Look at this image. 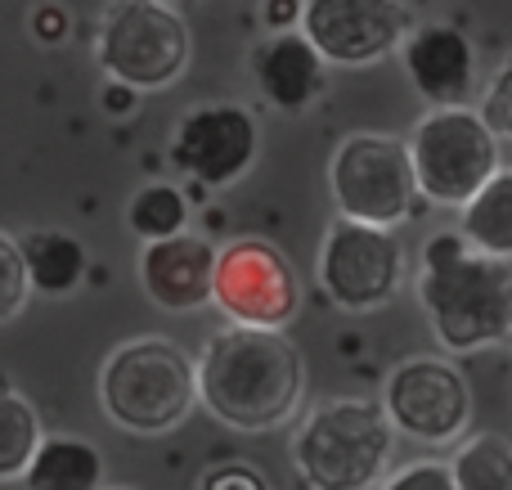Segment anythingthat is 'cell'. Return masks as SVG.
Returning <instances> with one entry per match:
<instances>
[{
  "instance_id": "21",
  "label": "cell",
  "mask_w": 512,
  "mask_h": 490,
  "mask_svg": "<svg viewBox=\"0 0 512 490\" xmlns=\"http://www.w3.org/2000/svg\"><path fill=\"white\" fill-rule=\"evenodd\" d=\"M454 477L459 490H512V446L499 432L468 437L454 450Z\"/></svg>"
},
{
  "instance_id": "16",
  "label": "cell",
  "mask_w": 512,
  "mask_h": 490,
  "mask_svg": "<svg viewBox=\"0 0 512 490\" xmlns=\"http://www.w3.org/2000/svg\"><path fill=\"white\" fill-rule=\"evenodd\" d=\"M27 490H104V455L86 437H45L32 468L23 473Z\"/></svg>"
},
{
  "instance_id": "8",
  "label": "cell",
  "mask_w": 512,
  "mask_h": 490,
  "mask_svg": "<svg viewBox=\"0 0 512 490\" xmlns=\"http://www.w3.org/2000/svg\"><path fill=\"white\" fill-rule=\"evenodd\" d=\"M319 288L346 315H364L387 306L405 279V248L396 230L337 216L319 243Z\"/></svg>"
},
{
  "instance_id": "10",
  "label": "cell",
  "mask_w": 512,
  "mask_h": 490,
  "mask_svg": "<svg viewBox=\"0 0 512 490\" xmlns=\"http://www.w3.org/2000/svg\"><path fill=\"white\" fill-rule=\"evenodd\" d=\"M301 288L288 257L265 239H234L221 248L216 266V306L230 315V324L248 329H283L297 315Z\"/></svg>"
},
{
  "instance_id": "11",
  "label": "cell",
  "mask_w": 512,
  "mask_h": 490,
  "mask_svg": "<svg viewBox=\"0 0 512 490\" xmlns=\"http://www.w3.org/2000/svg\"><path fill=\"white\" fill-rule=\"evenodd\" d=\"M256 149L261 131L243 104H198L171 135V167L207 189H225L248 176Z\"/></svg>"
},
{
  "instance_id": "1",
  "label": "cell",
  "mask_w": 512,
  "mask_h": 490,
  "mask_svg": "<svg viewBox=\"0 0 512 490\" xmlns=\"http://www.w3.org/2000/svg\"><path fill=\"white\" fill-rule=\"evenodd\" d=\"M198 396L225 428L270 432L288 423L306 396L301 351L283 338V329L225 324L203 342Z\"/></svg>"
},
{
  "instance_id": "12",
  "label": "cell",
  "mask_w": 512,
  "mask_h": 490,
  "mask_svg": "<svg viewBox=\"0 0 512 490\" xmlns=\"http://www.w3.org/2000/svg\"><path fill=\"white\" fill-rule=\"evenodd\" d=\"M301 32L328 63L364 68L405 45L414 23L405 0H306Z\"/></svg>"
},
{
  "instance_id": "9",
  "label": "cell",
  "mask_w": 512,
  "mask_h": 490,
  "mask_svg": "<svg viewBox=\"0 0 512 490\" xmlns=\"http://www.w3.org/2000/svg\"><path fill=\"white\" fill-rule=\"evenodd\" d=\"M382 405H387L396 432L423 441V446H450L472 423L468 378L450 360H436V356H418L391 369Z\"/></svg>"
},
{
  "instance_id": "2",
  "label": "cell",
  "mask_w": 512,
  "mask_h": 490,
  "mask_svg": "<svg viewBox=\"0 0 512 490\" xmlns=\"http://www.w3.org/2000/svg\"><path fill=\"white\" fill-rule=\"evenodd\" d=\"M418 302L445 351H481L512 333V261L477 252L459 230L436 234L418 266Z\"/></svg>"
},
{
  "instance_id": "26",
  "label": "cell",
  "mask_w": 512,
  "mask_h": 490,
  "mask_svg": "<svg viewBox=\"0 0 512 490\" xmlns=\"http://www.w3.org/2000/svg\"><path fill=\"white\" fill-rule=\"evenodd\" d=\"M32 36L36 41H63L68 36V14H63L59 5H41V9H32Z\"/></svg>"
},
{
  "instance_id": "19",
  "label": "cell",
  "mask_w": 512,
  "mask_h": 490,
  "mask_svg": "<svg viewBox=\"0 0 512 490\" xmlns=\"http://www.w3.org/2000/svg\"><path fill=\"white\" fill-rule=\"evenodd\" d=\"M126 225H131L144 243L176 239V234H185V225H189V194L180 185H144V189H135L131 207H126Z\"/></svg>"
},
{
  "instance_id": "27",
  "label": "cell",
  "mask_w": 512,
  "mask_h": 490,
  "mask_svg": "<svg viewBox=\"0 0 512 490\" xmlns=\"http://www.w3.org/2000/svg\"><path fill=\"white\" fill-rule=\"evenodd\" d=\"M306 14V0H265L261 5V18L270 32H292V23H301Z\"/></svg>"
},
{
  "instance_id": "15",
  "label": "cell",
  "mask_w": 512,
  "mask_h": 490,
  "mask_svg": "<svg viewBox=\"0 0 512 490\" xmlns=\"http://www.w3.org/2000/svg\"><path fill=\"white\" fill-rule=\"evenodd\" d=\"M248 68L261 99L279 113H301L328 90V59L315 50V41L301 27L270 32L265 41H256Z\"/></svg>"
},
{
  "instance_id": "29",
  "label": "cell",
  "mask_w": 512,
  "mask_h": 490,
  "mask_svg": "<svg viewBox=\"0 0 512 490\" xmlns=\"http://www.w3.org/2000/svg\"><path fill=\"white\" fill-rule=\"evenodd\" d=\"M508 342H512V333H508Z\"/></svg>"
},
{
  "instance_id": "14",
  "label": "cell",
  "mask_w": 512,
  "mask_h": 490,
  "mask_svg": "<svg viewBox=\"0 0 512 490\" xmlns=\"http://www.w3.org/2000/svg\"><path fill=\"white\" fill-rule=\"evenodd\" d=\"M216 266H221V252L203 234L140 243V288L162 311L180 315L216 302Z\"/></svg>"
},
{
  "instance_id": "22",
  "label": "cell",
  "mask_w": 512,
  "mask_h": 490,
  "mask_svg": "<svg viewBox=\"0 0 512 490\" xmlns=\"http://www.w3.org/2000/svg\"><path fill=\"white\" fill-rule=\"evenodd\" d=\"M0 275H5V297H0V320H14L32 293V270L18 248V234H0Z\"/></svg>"
},
{
  "instance_id": "20",
  "label": "cell",
  "mask_w": 512,
  "mask_h": 490,
  "mask_svg": "<svg viewBox=\"0 0 512 490\" xmlns=\"http://www.w3.org/2000/svg\"><path fill=\"white\" fill-rule=\"evenodd\" d=\"M41 441L45 437H41V423H36V410L9 387L5 401H0V477L18 482L32 468Z\"/></svg>"
},
{
  "instance_id": "7",
  "label": "cell",
  "mask_w": 512,
  "mask_h": 490,
  "mask_svg": "<svg viewBox=\"0 0 512 490\" xmlns=\"http://www.w3.org/2000/svg\"><path fill=\"white\" fill-rule=\"evenodd\" d=\"M328 194H333L337 216L346 221L396 230L400 221L414 216L418 198H423L409 140L378 131L346 135L328 162Z\"/></svg>"
},
{
  "instance_id": "23",
  "label": "cell",
  "mask_w": 512,
  "mask_h": 490,
  "mask_svg": "<svg viewBox=\"0 0 512 490\" xmlns=\"http://www.w3.org/2000/svg\"><path fill=\"white\" fill-rule=\"evenodd\" d=\"M481 117L499 135V144L512 153V59L490 77L486 95H481Z\"/></svg>"
},
{
  "instance_id": "4",
  "label": "cell",
  "mask_w": 512,
  "mask_h": 490,
  "mask_svg": "<svg viewBox=\"0 0 512 490\" xmlns=\"http://www.w3.org/2000/svg\"><path fill=\"white\" fill-rule=\"evenodd\" d=\"M198 401V360L162 333L126 338L99 365V405L126 432L162 437L180 428Z\"/></svg>"
},
{
  "instance_id": "25",
  "label": "cell",
  "mask_w": 512,
  "mask_h": 490,
  "mask_svg": "<svg viewBox=\"0 0 512 490\" xmlns=\"http://www.w3.org/2000/svg\"><path fill=\"white\" fill-rule=\"evenodd\" d=\"M198 490H270V486L248 464H216L198 477Z\"/></svg>"
},
{
  "instance_id": "17",
  "label": "cell",
  "mask_w": 512,
  "mask_h": 490,
  "mask_svg": "<svg viewBox=\"0 0 512 490\" xmlns=\"http://www.w3.org/2000/svg\"><path fill=\"white\" fill-rule=\"evenodd\" d=\"M18 248L32 270V288L45 297H68L86 279V248L68 230H32L18 234Z\"/></svg>"
},
{
  "instance_id": "5",
  "label": "cell",
  "mask_w": 512,
  "mask_h": 490,
  "mask_svg": "<svg viewBox=\"0 0 512 490\" xmlns=\"http://www.w3.org/2000/svg\"><path fill=\"white\" fill-rule=\"evenodd\" d=\"M194 41L171 0H108L95 32V59L108 81L153 95L185 77Z\"/></svg>"
},
{
  "instance_id": "18",
  "label": "cell",
  "mask_w": 512,
  "mask_h": 490,
  "mask_svg": "<svg viewBox=\"0 0 512 490\" xmlns=\"http://www.w3.org/2000/svg\"><path fill=\"white\" fill-rule=\"evenodd\" d=\"M459 234L477 252L512 261V167H504L468 207H463Z\"/></svg>"
},
{
  "instance_id": "24",
  "label": "cell",
  "mask_w": 512,
  "mask_h": 490,
  "mask_svg": "<svg viewBox=\"0 0 512 490\" xmlns=\"http://www.w3.org/2000/svg\"><path fill=\"white\" fill-rule=\"evenodd\" d=\"M378 490H459V477H454V464L418 459V464L396 468Z\"/></svg>"
},
{
  "instance_id": "13",
  "label": "cell",
  "mask_w": 512,
  "mask_h": 490,
  "mask_svg": "<svg viewBox=\"0 0 512 490\" xmlns=\"http://www.w3.org/2000/svg\"><path fill=\"white\" fill-rule=\"evenodd\" d=\"M400 63H405L409 86L427 99V108H472L468 99L477 90V50L463 27L418 23L400 45Z\"/></svg>"
},
{
  "instance_id": "28",
  "label": "cell",
  "mask_w": 512,
  "mask_h": 490,
  "mask_svg": "<svg viewBox=\"0 0 512 490\" xmlns=\"http://www.w3.org/2000/svg\"><path fill=\"white\" fill-rule=\"evenodd\" d=\"M135 95H140V90L122 86V81H108V86H104V99H99V104H104L108 113H131V108H135Z\"/></svg>"
},
{
  "instance_id": "6",
  "label": "cell",
  "mask_w": 512,
  "mask_h": 490,
  "mask_svg": "<svg viewBox=\"0 0 512 490\" xmlns=\"http://www.w3.org/2000/svg\"><path fill=\"white\" fill-rule=\"evenodd\" d=\"M418 189L436 207H468L499 176V135L486 126L481 108H427L409 135Z\"/></svg>"
},
{
  "instance_id": "3",
  "label": "cell",
  "mask_w": 512,
  "mask_h": 490,
  "mask_svg": "<svg viewBox=\"0 0 512 490\" xmlns=\"http://www.w3.org/2000/svg\"><path fill=\"white\" fill-rule=\"evenodd\" d=\"M396 423L364 396L319 401L292 432V464L310 490H378L387 482Z\"/></svg>"
}]
</instances>
